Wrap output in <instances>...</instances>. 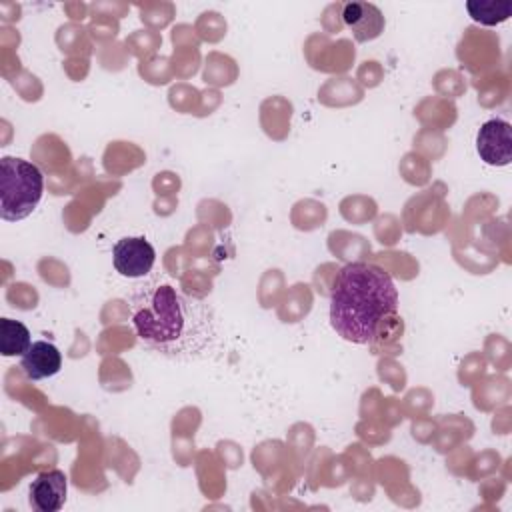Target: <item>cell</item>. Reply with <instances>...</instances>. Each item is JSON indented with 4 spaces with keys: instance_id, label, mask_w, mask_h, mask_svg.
Returning <instances> with one entry per match:
<instances>
[{
    "instance_id": "1",
    "label": "cell",
    "mask_w": 512,
    "mask_h": 512,
    "mask_svg": "<svg viewBox=\"0 0 512 512\" xmlns=\"http://www.w3.org/2000/svg\"><path fill=\"white\" fill-rule=\"evenodd\" d=\"M128 310L138 340L164 358L200 360L218 340L210 304L172 282L152 278L134 286L128 296Z\"/></svg>"
},
{
    "instance_id": "10",
    "label": "cell",
    "mask_w": 512,
    "mask_h": 512,
    "mask_svg": "<svg viewBox=\"0 0 512 512\" xmlns=\"http://www.w3.org/2000/svg\"><path fill=\"white\" fill-rule=\"evenodd\" d=\"M466 8L476 22L494 26L508 20L512 12V2L510 0H470L466 2Z\"/></svg>"
},
{
    "instance_id": "4",
    "label": "cell",
    "mask_w": 512,
    "mask_h": 512,
    "mask_svg": "<svg viewBox=\"0 0 512 512\" xmlns=\"http://www.w3.org/2000/svg\"><path fill=\"white\" fill-rule=\"evenodd\" d=\"M156 262L154 246L142 236L120 238L112 248V264L126 278L146 276Z\"/></svg>"
},
{
    "instance_id": "6",
    "label": "cell",
    "mask_w": 512,
    "mask_h": 512,
    "mask_svg": "<svg viewBox=\"0 0 512 512\" xmlns=\"http://www.w3.org/2000/svg\"><path fill=\"white\" fill-rule=\"evenodd\" d=\"M30 504L38 512H58L68 494V480L62 470L40 472L30 484Z\"/></svg>"
},
{
    "instance_id": "2",
    "label": "cell",
    "mask_w": 512,
    "mask_h": 512,
    "mask_svg": "<svg viewBox=\"0 0 512 512\" xmlns=\"http://www.w3.org/2000/svg\"><path fill=\"white\" fill-rule=\"evenodd\" d=\"M396 310L398 290L388 272L366 262L340 268L330 292V324L338 336L352 344H370Z\"/></svg>"
},
{
    "instance_id": "9",
    "label": "cell",
    "mask_w": 512,
    "mask_h": 512,
    "mask_svg": "<svg viewBox=\"0 0 512 512\" xmlns=\"http://www.w3.org/2000/svg\"><path fill=\"white\" fill-rule=\"evenodd\" d=\"M30 330L12 318L0 320V352L2 356H22L30 348Z\"/></svg>"
},
{
    "instance_id": "7",
    "label": "cell",
    "mask_w": 512,
    "mask_h": 512,
    "mask_svg": "<svg viewBox=\"0 0 512 512\" xmlns=\"http://www.w3.org/2000/svg\"><path fill=\"white\" fill-rule=\"evenodd\" d=\"M342 20L358 42H368L384 30V16L378 6L368 2H348L342 8Z\"/></svg>"
},
{
    "instance_id": "3",
    "label": "cell",
    "mask_w": 512,
    "mask_h": 512,
    "mask_svg": "<svg viewBox=\"0 0 512 512\" xmlns=\"http://www.w3.org/2000/svg\"><path fill=\"white\" fill-rule=\"evenodd\" d=\"M44 194L40 168L24 158L4 156L0 160V218L18 222L28 218Z\"/></svg>"
},
{
    "instance_id": "5",
    "label": "cell",
    "mask_w": 512,
    "mask_h": 512,
    "mask_svg": "<svg viewBox=\"0 0 512 512\" xmlns=\"http://www.w3.org/2000/svg\"><path fill=\"white\" fill-rule=\"evenodd\" d=\"M478 156L490 166H506L512 160V130L502 118L484 122L476 134Z\"/></svg>"
},
{
    "instance_id": "8",
    "label": "cell",
    "mask_w": 512,
    "mask_h": 512,
    "mask_svg": "<svg viewBox=\"0 0 512 512\" xmlns=\"http://www.w3.org/2000/svg\"><path fill=\"white\" fill-rule=\"evenodd\" d=\"M20 368L30 380H44L52 378L62 368V354L60 350L46 340H36L30 348L22 354Z\"/></svg>"
}]
</instances>
